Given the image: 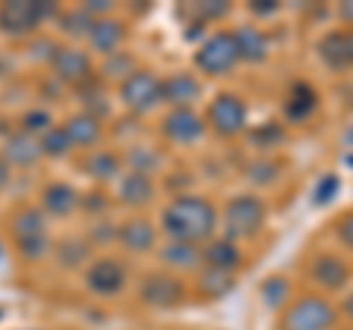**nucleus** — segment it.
Instances as JSON below:
<instances>
[{"label":"nucleus","instance_id":"28","mask_svg":"<svg viewBox=\"0 0 353 330\" xmlns=\"http://www.w3.org/2000/svg\"><path fill=\"white\" fill-rule=\"evenodd\" d=\"M48 233V215L36 206H24L12 215V236L15 239H24V236H41Z\"/></svg>","mask_w":353,"mask_h":330},{"label":"nucleus","instance_id":"17","mask_svg":"<svg viewBox=\"0 0 353 330\" xmlns=\"http://www.w3.org/2000/svg\"><path fill=\"white\" fill-rule=\"evenodd\" d=\"M62 127H65V133H68L71 145L74 148H83V151L94 148L97 142H101V136H103L101 118L92 115V113H74V115L65 118Z\"/></svg>","mask_w":353,"mask_h":330},{"label":"nucleus","instance_id":"18","mask_svg":"<svg viewBox=\"0 0 353 330\" xmlns=\"http://www.w3.org/2000/svg\"><path fill=\"white\" fill-rule=\"evenodd\" d=\"M203 251V269H218V271H230L233 274L241 266V251H239V242L233 239H209Z\"/></svg>","mask_w":353,"mask_h":330},{"label":"nucleus","instance_id":"15","mask_svg":"<svg viewBox=\"0 0 353 330\" xmlns=\"http://www.w3.org/2000/svg\"><path fill=\"white\" fill-rule=\"evenodd\" d=\"M127 39V27L121 18H94L92 24V32H88V45H92V50L103 53V57H112V53H118L121 41Z\"/></svg>","mask_w":353,"mask_h":330},{"label":"nucleus","instance_id":"5","mask_svg":"<svg viewBox=\"0 0 353 330\" xmlns=\"http://www.w3.org/2000/svg\"><path fill=\"white\" fill-rule=\"evenodd\" d=\"M336 322V307L321 295H301L283 310L280 330H330Z\"/></svg>","mask_w":353,"mask_h":330},{"label":"nucleus","instance_id":"8","mask_svg":"<svg viewBox=\"0 0 353 330\" xmlns=\"http://www.w3.org/2000/svg\"><path fill=\"white\" fill-rule=\"evenodd\" d=\"M206 124L218 136H239L248 127V104L233 92H221L206 109Z\"/></svg>","mask_w":353,"mask_h":330},{"label":"nucleus","instance_id":"12","mask_svg":"<svg viewBox=\"0 0 353 330\" xmlns=\"http://www.w3.org/2000/svg\"><path fill=\"white\" fill-rule=\"evenodd\" d=\"M201 80L189 71H176L162 77V104L171 109H192V104L201 97Z\"/></svg>","mask_w":353,"mask_h":330},{"label":"nucleus","instance_id":"39","mask_svg":"<svg viewBox=\"0 0 353 330\" xmlns=\"http://www.w3.org/2000/svg\"><path fill=\"white\" fill-rule=\"evenodd\" d=\"M248 177L256 180V183H271L274 177H277V165L274 162H256L248 168Z\"/></svg>","mask_w":353,"mask_h":330},{"label":"nucleus","instance_id":"48","mask_svg":"<svg viewBox=\"0 0 353 330\" xmlns=\"http://www.w3.org/2000/svg\"><path fill=\"white\" fill-rule=\"evenodd\" d=\"M350 45H353V30H350Z\"/></svg>","mask_w":353,"mask_h":330},{"label":"nucleus","instance_id":"42","mask_svg":"<svg viewBox=\"0 0 353 330\" xmlns=\"http://www.w3.org/2000/svg\"><path fill=\"white\" fill-rule=\"evenodd\" d=\"M248 9L253 15H259V18H271V15L280 12V3H277V0H250Z\"/></svg>","mask_w":353,"mask_h":330},{"label":"nucleus","instance_id":"6","mask_svg":"<svg viewBox=\"0 0 353 330\" xmlns=\"http://www.w3.org/2000/svg\"><path fill=\"white\" fill-rule=\"evenodd\" d=\"M139 301L150 310H174L185 301V283L171 271H148L139 280Z\"/></svg>","mask_w":353,"mask_h":330},{"label":"nucleus","instance_id":"47","mask_svg":"<svg viewBox=\"0 0 353 330\" xmlns=\"http://www.w3.org/2000/svg\"><path fill=\"white\" fill-rule=\"evenodd\" d=\"M341 310H345V316H347L350 322H353V292H350L347 298H345V307H341Z\"/></svg>","mask_w":353,"mask_h":330},{"label":"nucleus","instance_id":"40","mask_svg":"<svg viewBox=\"0 0 353 330\" xmlns=\"http://www.w3.org/2000/svg\"><path fill=\"white\" fill-rule=\"evenodd\" d=\"M336 189H339V180L336 177H324L321 183L315 186V204H330L336 197Z\"/></svg>","mask_w":353,"mask_h":330},{"label":"nucleus","instance_id":"31","mask_svg":"<svg viewBox=\"0 0 353 330\" xmlns=\"http://www.w3.org/2000/svg\"><path fill=\"white\" fill-rule=\"evenodd\" d=\"M39 142H41V153H44V157H53V159L68 157V153L74 151L68 133H65V127H50L44 136H39Z\"/></svg>","mask_w":353,"mask_h":330},{"label":"nucleus","instance_id":"9","mask_svg":"<svg viewBox=\"0 0 353 330\" xmlns=\"http://www.w3.org/2000/svg\"><path fill=\"white\" fill-rule=\"evenodd\" d=\"M85 289L97 298H115L127 286V266L118 257H97L85 266Z\"/></svg>","mask_w":353,"mask_h":330},{"label":"nucleus","instance_id":"36","mask_svg":"<svg viewBox=\"0 0 353 330\" xmlns=\"http://www.w3.org/2000/svg\"><path fill=\"white\" fill-rule=\"evenodd\" d=\"M289 298V280L285 278H268L262 283V301L271 307V310H280Z\"/></svg>","mask_w":353,"mask_h":330},{"label":"nucleus","instance_id":"46","mask_svg":"<svg viewBox=\"0 0 353 330\" xmlns=\"http://www.w3.org/2000/svg\"><path fill=\"white\" fill-rule=\"evenodd\" d=\"M6 180H9V165H6L3 159H0V189L6 186Z\"/></svg>","mask_w":353,"mask_h":330},{"label":"nucleus","instance_id":"20","mask_svg":"<svg viewBox=\"0 0 353 330\" xmlns=\"http://www.w3.org/2000/svg\"><path fill=\"white\" fill-rule=\"evenodd\" d=\"M41 206L48 215L68 218L77 206H80V192L71 183H48L41 192Z\"/></svg>","mask_w":353,"mask_h":330},{"label":"nucleus","instance_id":"30","mask_svg":"<svg viewBox=\"0 0 353 330\" xmlns=\"http://www.w3.org/2000/svg\"><path fill=\"white\" fill-rule=\"evenodd\" d=\"M248 139H250V145H253V148L268 151V148H277V145H283L285 130L277 124V121H265V124H259V127H253V130H250Z\"/></svg>","mask_w":353,"mask_h":330},{"label":"nucleus","instance_id":"45","mask_svg":"<svg viewBox=\"0 0 353 330\" xmlns=\"http://www.w3.org/2000/svg\"><path fill=\"white\" fill-rule=\"evenodd\" d=\"M339 18L353 24V0H345V3H339Z\"/></svg>","mask_w":353,"mask_h":330},{"label":"nucleus","instance_id":"10","mask_svg":"<svg viewBox=\"0 0 353 330\" xmlns=\"http://www.w3.org/2000/svg\"><path fill=\"white\" fill-rule=\"evenodd\" d=\"M206 115L194 109H168V115L162 118V136L174 145H192L206 133Z\"/></svg>","mask_w":353,"mask_h":330},{"label":"nucleus","instance_id":"35","mask_svg":"<svg viewBox=\"0 0 353 330\" xmlns=\"http://www.w3.org/2000/svg\"><path fill=\"white\" fill-rule=\"evenodd\" d=\"M15 248H18V254L24 257V260L36 262V260H41L50 251V239H48V233H41V236H24V239H15Z\"/></svg>","mask_w":353,"mask_h":330},{"label":"nucleus","instance_id":"2","mask_svg":"<svg viewBox=\"0 0 353 330\" xmlns=\"http://www.w3.org/2000/svg\"><path fill=\"white\" fill-rule=\"evenodd\" d=\"M48 18H59V6L53 0H3L0 3V32L12 39L36 32Z\"/></svg>","mask_w":353,"mask_h":330},{"label":"nucleus","instance_id":"34","mask_svg":"<svg viewBox=\"0 0 353 330\" xmlns=\"http://www.w3.org/2000/svg\"><path fill=\"white\" fill-rule=\"evenodd\" d=\"M189 12H194L197 24H203V21H221L224 15H230V3L227 0H203V3H189Z\"/></svg>","mask_w":353,"mask_h":330},{"label":"nucleus","instance_id":"37","mask_svg":"<svg viewBox=\"0 0 353 330\" xmlns=\"http://www.w3.org/2000/svg\"><path fill=\"white\" fill-rule=\"evenodd\" d=\"M62 48H59V41L57 39H50V36H39L36 41H30V48H27V57L32 59V62H53L57 59V53H59Z\"/></svg>","mask_w":353,"mask_h":330},{"label":"nucleus","instance_id":"32","mask_svg":"<svg viewBox=\"0 0 353 330\" xmlns=\"http://www.w3.org/2000/svg\"><path fill=\"white\" fill-rule=\"evenodd\" d=\"M132 71H136V62H132V57H130V53H124V50L112 53V57H106L103 68H101L103 80H118V86L124 83Z\"/></svg>","mask_w":353,"mask_h":330},{"label":"nucleus","instance_id":"29","mask_svg":"<svg viewBox=\"0 0 353 330\" xmlns=\"http://www.w3.org/2000/svg\"><path fill=\"white\" fill-rule=\"evenodd\" d=\"M59 30L65 32V36H71V39H88V32H92V24H94V15L88 12V9L80 3V6H74V9H65V12H59Z\"/></svg>","mask_w":353,"mask_h":330},{"label":"nucleus","instance_id":"25","mask_svg":"<svg viewBox=\"0 0 353 330\" xmlns=\"http://www.w3.org/2000/svg\"><path fill=\"white\" fill-rule=\"evenodd\" d=\"M233 36H236V45H239V53H241V59H248V62H262L265 57H268V36L259 30V27H239L233 30Z\"/></svg>","mask_w":353,"mask_h":330},{"label":"nucleus","instance_id":"11","mask_svg":"<svg viewBox=\"0 0 353 330\" xmlns=\"http://www.w3.org/2000/svg\"><path fill=\"white\" fill-rule=\"evenodd\" d=\"M53 80L57 83H68V86H83L85 80H92V57L80 48H62L57 53V59L50 62Z\"/></svg>","mask_w":353,"mask_h":330},{"label":"nucleus","instance_id":"33","mask_svg":"<svg viewBox=\"0 0 353 330\" xmlns=\"http://www.w3.org/2000/svg\"><path fill=\"white\" fill-rule=\"evenodd\" d=\"M50 127H57V124H53L48 109H27V113L21 115V130L30 136H44Z\"/></svg>","mask_w":353,"mask_h":330},{"label":"nucleus","instance_id":"24","mask_svg":"<svg viewBox=\"0 0 353 330\" xmlns=\"http://www.w3.org/2000/svg\"><path fill=\"white\" fill-rule=\"evenodd\" d=\"M80 168L85 177H92L94 183H109V180H115L118 177V171H121V159H118V153L112 151H92L88 157L80 162Z\"/></svg>","mask_w":353,"mask_h":330},{"label":"nucleus","instance_id":"26","mask_svg":"<svg viewBox=\"0 0 353 330\" xmlns=\"http://www.w3.org/2000/svg\"><path fill=\"white\" fill-rule=\"evenodd\" d=\"M236 278L230 271H218V269H203L201 278H197V295L215 301V298H224V295L233 292Z\"/></svg>","mask_w":353,"mask_h":330},{"label":"nucleus","instance_id":"21","mask_svg":"<svg viewBox=\"0 0 353 330\" xmlns=\"http://www.w3.org/2000/svg\"><path fill=\"white\" fill-rule=\"evenodd\" d=\"M315 109H318V92L309 83H294L283 104L285 118H289L292 124H303V121L312 118Z\"/></svg>","mask_w":353,"mask_h":330},{"label":"nucleus","instance_id":"7","mask_svg":"<svg viewBox=\"0 0 353 330\" xmlns=\"http://www.w3.org/2000/svg\"><path fill=\"white\" fill-rule=\"evenodd\" d=\"M118 97L130 113H139V115L150 113L157 104H162V77L145 68H136L118 86Z\"/></svg>","mask_w":353,"mask_h":330},{"label":"nucleus","instance_id":"14","mask_svg":"<svg viewBox=\"0 0 353 330\" xmlns=\"http://www.w3.org/2000/svg\"><path fill=\"white\" fill-rule=\"evenodd\" d=\"M318 57L327 68L333 71H345L353 65V45H350V32L345 30H330L327 36L318 41Z\"/></svg>","mask_w":353,"mask_h":330},{"label":"nucleus","instance_id":"23","mask_svg":"<svg viewBox=\"0 0 353 330\" xmlns=\"http://www.w3.org/2000/svg\"><path fill=\"white\" fill-rule=\"evenodd\" d=\"M159 260H162L168 269L189 271V269L203 266V251H201V245H189V242L168 239V242L162 245V251H159Z\"/></svg>","mask_w":353,"mask_h":330},{"label":"nucleus","instance_id":"22","mask_svg":"<svg viewBox=\"0 0 353 330\" xmlns=\"http://www.w3.org/2000/svg\"><path fill=\"white\" fill-rule=\"evenodd\" d=\"M157 195V186L148 174H139V171H130L121 177V186H118V201L127 204V206H148Z\"/></svg>","mask_w":353,"mask_h":330},{"label":"nucleus","instance_id":"3","mask_svg":"<svg viewBox=\"0 0 353 330\" xmlns=\"http://www.w3.org/2000/svg\"><path fill=\"white\" fill-rule=\"evenodd\" d=\"M265 215L268 206L259 195H236L224 206V236L233 242L253 239L265 227Z\"/></svg>","mask_w":353,"mask_h":330},{"label":"nucleus","instance_id":"16","mask_svg":"<svg viewBox=\"0 0 353 330\" xmlns=\"http://www.w3.org/2000/svg\"><path fill=\"white\" fill-rule=\"evenodd\" d=\"M118 242L130 254H145L157 245V227L148 218H127L124 224H118Z\"/></svg>","mask_w":353,"mask_h":330},{"label":"nucleus","instance_id":"27","mask_svg":"<svg viewBox=\"0 0 353 330\" xmlns=\"http://www.w3.org/2000/svg\"><path fill=\"white\" fill-rule=\"evenodd\" d=\"M88 254H92V242H85L80 236H65L57 245V262L62 269H80L88 260Z\"/></svg>","mask_w":353,"mask_h":330},{"label":"nucleus","instance_id":"38","mask_svg":"<svg viewBox=\"0 0 353 330\" xmlns=\"http://www.w3.org/2000/svg\"><path fill=\"white\" fill-rule=\"evenodd\" d=\"M127 159H130V171H139L150 177V171H157V165H159V153H153L150 148H132Z\"/></svg>","mask_w":353,"mask_h":330},{"label":"nucleus","instance_id":"4","mask_svg":"<svg viewBox=\"0 0 353 330\" xmlns=\"http://www.w3.org/2000/svg\"><path fill=\"white\" fill-rule=\"evenodd\" d=\"M241 53L236 45V36L227 30L206 36L194 50V68L206 77H224L239 65Z\"/></svg>","mask_w":353,"mask_h":330},{"label":"nucleus","instance_id":"44","mask_svg":"<svg viewBox=\"0 0 353 330\" xmlns=\"http://www.w3.org/2000/svg\"><path fill=\"white\" fill-rule=\"evenodd\" d=\"M83 6H85L94 18H106L109 12H112V3H109V0H83Z\"/></svg>","mask_w":353,"mask_h":330},{"label":"nucleus","instance_id":"1","mask_svg":"<svg viewBox=\"0 0 353 330\" xmlns=\"http://www.w3.org/2000/svg\"><path fill=\"white\" fill-rule=\"evenodd\" d=\"M218 227V210L209 197L201 195H176L162 210V230L168 239L206 245Z\"/></svg>","mask_w":353,"mask_h":330},{"label":"nucleus","instance_id":"41","mask_svg":"<svg viewBox=\"0 0 353 330\" xmlns=\"http://www.w3.org/2000/svg\"><path fill=\"white\" fill-rule=\"evenodd\" d=\"M88 239H92L94 245H101V242H118V227L101 222V224H94V227H92V233H88Z\"/></svg>","mask_w":353,"mask_h":330},{"label":"nucleus","instance_id":"13","mask_svg":"<svg viewBox=\"0 0 353 330\" xmlns=\"http://www.w3.org/2000/svg\"><path fill=\"white\" fill-rule=\"evenodd\" d=\"M41 157L44 153H41L39 136H30V133H24V130L6 136L3 148H0V159H3L9 168H30V165H36Z\"/></svg>","mask_w":353,"mask_h":330},{"label":"nucleus","instance_id":"43","mask_svg":"<svg viewBox=\"0 0 353 330\" xmlns=\"http://www.w3.org/2000/svg\"><path fill=\"white\" fill-rule=\"evenodd\" d=\"M336 230H339V239L345 242L347 248H353V213H347L345 218H341Z\"/></svg>","mask_w":353,"mask_h":330},{"label":"nucleus","instance_id":"19","mask_svg":"<svg viewBox=\"0 0 353 330\" xmlns=\"http://www.w3.org/2000/svg\"><path fill=\"white\" fill-rule=\"evenodd\" d=\"M309 274H312V280H315L318 286H324V289H330V292L341 289V286L350 280L347 262L341 260V257H333V254L315 257V260H312V269H309Z\"/></svg>","mask_w":353,"mask_h":330}]
</instances>
